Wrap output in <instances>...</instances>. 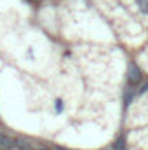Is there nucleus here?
<instances>
[{"instance_id":"obj_2","label":"nucleus","mask_w":148,"mask_h":150,"mask_svg":"<svg viewBox=\"0 0 148 150\" xmlns=\"http://www.w3.org/2000/svg\"><path fill=\"white\" fill-rule=\"evenodd\" d=\"M14 138H11L9 134H4V133H0V147L2 149H12L14 147Z\"/></svg>"},{"instance_id":"obj_5","label":"nucleus","mask_w":148,"mask_h":150,"mask_svg":"<svg viewBox=\"0 0 148 150\" xmlns=\"http://www.w3.org/2000/svg\"><path fill=\"white\" fill-rule=\"evenodd\" d=\"M145 91H148V84H145V86L141 87V93H145Z\"/></svg>"},{"instance_id":"obj_3","label":"nucleus","mask_w":148,"mask_h":150,"mask_svg":"<svg viewBox=\"0 0 148 150\" xmlns=\"http://www.w3.org/2000/svg\"><path fill=\"white\" fill-rule=\"evenodd\" d=\"M136 4L140 5V9H141L145 14H148V0H136Z\"/></svg>"},{"instance_id":"obj_6","label":"nucleus","mask_w":148,"mask_h":150,"mask_svg":"<svg viewBox=\"0 0 148 150\" xmlns=\"http://www.w3.org/2000/svg\"><path fill=\"white\" fill-rule=\"evenodd\" d=\"M42 150H49V149H42Z\"/></svg>"},{"instance_id":"obj_4","label":"nucleus","mask_w":148,"mask_h":150,"mask_svg":"<svg viewBox=\"0 0 148 150\" xmlns=\"http://www.w3.org/2000/svg\"><path fill=\"white\" fill-rule=\"evenodd\" d=\"M113 149L115 150H124V140L120 138V140H117L115 142V145H113Z\"/></svg>"},{"instance_id":"obj_1","label":"nucleus","mask_w":148,"mask_h":150,"mask_svg":"<svg viewBox=\"0 0 148 150\" xmlns=\"http://www.w3.org/2000/svg\"><path fill=\"white\" fill-rule=\"evenodd\" d=\"M127 79L131 84H138L141 80V70L136 65H129V72H127Z\"/></svg>"}]
</instances>
